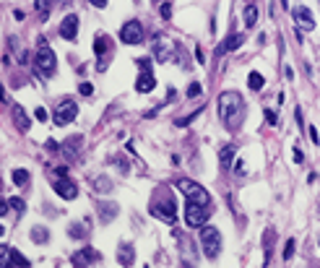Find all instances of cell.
<instances>
[{
	"instance_id": "1",
	"label": "cell",
	"mask_w": 320,
	"mask_h": 268,
	"mask_svg": "<svg viewBox=\"0 0 320 268\" xmlns=\"http://www.w3.org/2000/svg\"><path fill=\"white\" fill-rule=\"evenodd\" d=\"M219 115L226 128H237L245 120V101L237 91H224L219 97Z\"/></svg>"
},
{
	"instance_id": "2",
	"label": "cell",
	"mask_w": 320,
	"mask_h": 268,
	"mask_svg": "<svg viewBox=\"0 0 320 268\" xmlns=\"http://www.w3.org/2000/svg\"><path fill=\"white\" fill-rule=\"evenodd\" d=\"M177 190H180L188 201H195V203H206V206H211V196H208V190L200 188L195 180H188V177L177 180Z\"/></svg>"
},
{
	"instance_id": "3",
	"label": "cell",
	"mask_w": 320,
	"mask_h": 268,
	"mask_svg": "<svg viewBox=\"0 0 320 268\" xmlns=\"http://www.w3.org/2000/svg\"><path fill=\"white\" fill-rule=\"evenodd\" d=\"M34 66H36V70H39V76H44V78H50L52 73H55V68H58V60H55V52H52V47H47L44 42L39 44V47H36Z\"/></svg>"
},
{
	"instance_id": "4",
	"label": "cell",
	"mask_w": 320,
	"mask_h": 268,
	"mask_svg": "<svg viewBox=\"0 0 320 268\" xmlns=\"http://www.w3.org/2000/svg\"><path fill=\"white\" fill-rule=\"evenodd\" d=\"M208 214H211V206L188 201V206H185V221H188V227H203L206 221H208Z\"/></svg>"
},
{
	"instance_id": "5",
	"label": "cell",
	"mask_w": 320,
	"mask_h": 268,
	"mask_svg": "<svg viewBox=\"0 0 320 268\" xmlns=\"http://www.w3.org/2000/svg\"><path fill=\"white\" fill-rule=\"evenodd\" d=\"M200 242H203V250L208 258H216L219 253H222V234H219L216 227H206L200 229Z\"/></svg>"
},
{
	"instance_id": "6",
	"label": "cell",
	"mask_w": 320,
	"mask_h": 268,
	"mask_svg": "<svg viewBox=\"0 0 320 268\" xmlns=\"http://www.w3.org/2000/svg\"><path fill=\"white\" fill-rule=\"evenodd\" d=\"M78 115V104L73 99H63L58 109H55V125H60V128H65L68 123H73Z\"/></svg>"
},
{
	"instance_id": "7",
	"label": "cell",
	"mask_w": 320,
	"mask_h": 268,
	"mask_svg": "<svg viewBox=\"0 0 320 268\" xmlns=\"http://www.w3.org/2000/svg\"><path fill=\"white\" fill-rule=\"evenodd\" d=\"M120 39L125 44H141L143 42V26L138 21H128L120 29Z\"/></svg>"
},
{
	"instance_id": "8",
	"label": "cell",
	"mask_w": 320,
	"mask_h": 268,
	"mask_svg": "<svg viewBox=\"0 0 320 268\" xmlns=\"http://www.w3.org/2000/svg\"><path fill=\"white\" fill-rule=\"evenodd\" d=\"M291 13H294V24H297L299 32H313V29H315V16L310 13V8L297 5Z\"/></svg>"
},
{
	"instance_id": "9",
	"label": "cell",
	"mask_w": 320,
	"mask_h": 268,
	"mask_svg": "<svg viewBox=\"0 0 320 268\" xmlns=\"http://www.w3.org/2000/svg\"><path fill=\"white\" fill-rule=\"evenodd\" d=\"M55 193H58L60 198H65V201H73L78 196V188H76V182H73V180L58 177V180H55Z\"/></svg>"
},
{
	"instance_id": "10",
	"label": "cell",
	"mask_w": 320,
	"mask_h": 268,
	"mask_svg": "<svg viewBox=\"0 0 320 268\" xmlns=\"http://www.w3.org/2000/svg\"><path fill=\"white\" fill-rule=\"evenodd\" d=\"M60 36H63V39H76V36H78V16H65V18H63V24H60Z\"/></svg>"
},
{
	"instance_id": "11",
	"label": "cell",
	"mask_w": 320,
	"mask_h": 268,
	"mask_svg": "<svg viewBox=\"0 0 320 268\" xmlns=\"http://www.w3.org/2000/svg\"><path fill=\"white\" fill-rule=\"evenodd\" d=\"M151 214L164 219L167 224H175V201L169 198V203H157V206L151 208Z\"/></svg>"
},
{
	"instance_id": "12",
	"label": "cell",
	"mask_w": 320,
	"mask_h": 268,
	"mask_svg": "<svg viewBox=\"0 0 320 268\" xmlns=\"http://www.w3.org/2000/svg\"><path fill=\"white\" fill-rule=\"evenodd\" d=\"M169 55H172V42L167 36H157L154 39V58L159 63H164V60H169Z\"/></svg>"
},
{
	"instance_id": "13",
	"label": "cell",
	"mask_w": 320,
	"mask_h": 268,
	"mask_svg": "<svg viewBox=\"0 0 320 268\" xmlns=\"http://www.w3.org/2000/svg\"><path fill=\"white\" fill-rule=\"evenodd\" d=\"M99 261V253L94 250V247H84V250H78L76 255H73V266H91Z\"/></svg>"
},
{
	"instance_id": "14",
	"label": "cell",
	"mask_w": 320,
	"mask_h": 268,
	"mask_svg": "<svg viewBox=\"0 0 320 268\" xmlns=\"http://www.w3.org/2000/svg\"><path fill=\"white\" fill-rule=\"evenodd\" d=\"M96 214H99V221H112L117 214H120V208H117V203H99L96 206Z\"/></svg>"
},
{
	"instance_id": "15",
	"label": "cell",
	"mask_w": 320,
	"mask_h": 268,
	"mask_svg": "<svg viewBox=\"0 0 320 268\" xmlns=\"http://www.w3.org/2000/svg\"><path fill=\"white\" fill-rule=\"evenodd\" d=\"M154 86H157V81H154L151 70H141L138 81H135V91H141V94H146V91H154Z\"/></svg>"
},
{
	"instance_id": "16",
	"label": "cell",
	"mask_w": 320,
	"mask_h": 268,
	"mask_svg": "<svg viewBox=\"0 0 320 268\" xmlns=\"http://www.w3.org/2000/svg\"><path fill=\"white\" fill-rule=\"evenodd\" d=\"M11 115H13V123L18 131H29V115L21 109V104H11Z\"/></svg>"
},
{
	"instance_id": "17",
	"label": "cell",
	"mask_w": 320,
	"mask_h": 268,
	"mask_svg": "<svg viewBox=\"0 0 320 268\" xmlns=\"http://www.w3.org/2000/svg\"><path fill=\"white\" fill-rule=\"evenodd\" d=\"M234 156H237V151H234V146H229V143L219 149V164H222V169H232Z\"/></svg>"
},
{
	"instance_id": "18",
	"label": "cell",
	"mask_w": 320,
	"mask_h": 268,
	"mask_svg": "<svg viewBox=\"0 0 320 268\" xmlns=\"http://www.w3.org/2000/svg\"><path fill=\"white\" fill-rule=\"evenodd\" d=\"M242 42H245V36H242V34H229V36H226V39H224V44H222V47L216 50V55H224V52H229V50H237Z\"/></svg>"
},
{
	"instance_id": "19",
	"label": "cell",
	"mask_w": 320,
	"mask_h": 268,
	"mask_svg": "<svg viewBox=\"0 0 320 268\" xmlns=\"http://www.w3.org/2000/svg\"><path fill=\"white\" fill-rule=\"evenodd\" d=\"M86 232H89V221H86V219L81 221V224H70V229H68V234H70L73 239H84Z\"/></svg>"
},
{
	"instance_id": "20",
	"label": "cell",
	"mask_w": 320,
	"mask_h": 268,
	"mask_svg": "<svg viewBox=\"0 0 320 268\" xmlns=\"http://www.w3.org/2000/svg\"><path fill=\"white\" fill-rule=\"evenodd\" d=\"M3 266H29V261H26L18 250H8V258L3 261Z\"/></svg>"
},
{
	"instance_id": "21",
	"label": "cell",
	"mask_w": 320,
	"mask_h": 268,
	"mask_svg": "<svg viewBox=\"0 0 320 268\" xmlns=\"http://www.w3.org/2000/svg\"><path fill=\"white\" fill-rule=\"evenodd\" d=\"M258 24V8H255V3H250L248 8H245V26H253Z\"/></svg>"
},
{
	"instance_id": "22",
	"label": "cell",
	"mask_w": 320,
	"mask_h": 268,
	"mask_svg": "<svg viewBox=\"0 0 320 268\" xmlns=\"http://www.w3.org/2000/svg\"><path fill=\"white\" fill-rule=\"evenodd\" d=\"M117 261H120L123 266H130V263L135 261V258H133V247H130V245H123V247H120V255H117Z\"/></svg>"
},
{
	"instance_id": "23",
	"label": "cell",
	"mask_w": 320,
	"mask_h": 268,
	"mask_svg": "<svg viewBox=\"0 0 320 268\" xmlns=\"http://www.w3.org/2000/svg\"><path fill=\"white\" fill-rule=\"evenodd\" d=\"M32 239H34L36 245H42V242H47V239H50V232L44 227H34L32 229Z\"/></svg>"
},
{
	"instance_id": "24",
	"label": "cell",
	"mask_w": 320,
	"mask_h": 268,
	"mask_svg": "<svg viewBox=\"0 0 320 268\" xmlns=\"http://www.w3.org/2000/svg\"><path fill=\"white\" fill-rule=\"evenodd\" d=\"M94 190L96 193H109V190H112V180L104 177V174H102V177H96L94 180Z\"/></svg>"
},
{
	"instance_id": "25",
	"label": "cell",
	"mask_w": 320,
	"mask_h": 268,
	"mask_svg": "<svg viewBox=\"0 0 320 268\" xmlns=\"http://www.w3.org/2000/svg\"><path fill=\"white\" fill-rule=\"evenodd\" d=\"M248 86H250L253 91H260V89H263V76H260V73H250Z\"/></svg>"
},
{
	"instance_id": "26",
	"label": "cell",
	"mask_w": 320,
	"mask_h": 268,
	"mask_svg": "<svg viewBox=\"0 0 320 268\" xmlns=\"http://www.w3.org/2000/svg\"><path fill=\"white\" fill-rule=\"evenodd\" d=\"M11 177H13L16 185H26V182H29V172H26V169H13Z\"/></svg>"
},
{
	"instance_id": "27",
	"label": "cell",
	"mask_w": 320,
	"mask_h": 268,
	"mask_svg": "<svg viewBox=\"0 0 320 268\" xmlns=\"http://www.w3.org/2000/svg\"><path fill=\"white\" fill-rule=\"evenodd\" d=\"M107 44H109V36H96V42H94V52H96V55H104Z\"/></svg>"
},
{
	"instance_id": "28",
	"label": "cell",
	"mask_w": 320,
	"mask_h": 268,
	"mask_svg": "<svg viewBox=\"0 0 320 268\" xmlns=\"http://www.w3.org/2000/svg\"><path fill=\"white\" fill-rule=\"evenodd\" d=\"M8 203H11L13 211H24V208H26V203H24L21 198H8Z\"/></svg>"
},
{
	"instance_id": "29",
	"label": "cell",
	"mask_w": 320,
	"mask_h": 268,
	"mask_svg": "<svg viewBox=\"0 0 320 268\" xmlns=\"http://www.w3.org/2000/svg\"><path fill=\"white\" fill-rule=\"evenodd\" d=\"M78 91H81V94H84V97H91V94H94V86H91L89 81H84V84L78 86Z\"/></svg>"
},
{
	"instance_id": "30",
	"label": "cell",
	"mask_w": 320,
	"mask_h": 268,
	"mask_svg": "<svg viewBox=\"0 0 320 268\" xmlns=\"http://www.w3.org/2000/svg\"><path fill=\"white\" fill-rule=\"evenodd\" d=\"M291 253H294V239H289V242H287V250H284V261H289V258H291Z\"/></svg>"
},
{
	"instance_id": "31",
	"label": "cell",
	"mask_w": 320,
	"mask_h": 268,
	"mask_svg": "<svg viewBox=\"0 0 320 268\" xmlns=\"http://www.w3.org/2000/svg\"><path fill=\"white\" fill-rule=\"evenodd\" d=\"M161 18H167V21L172 18V5H169V3H164V5H161Z\"/></svg>"
},
{
	"instance_id": "32",
	"label": "cell",
	"mask_w": 320,
	"mask_h": 268,
	"mask_svg": "<svg viewBox=\"0 0 320 268\" xmlns=\"http://www.w3.org/2000/svg\"><path fill=\"white\" fill-rule=\"evenodd\" d=\"M266 123H268V125H276V123H279V117L273 115L271 109H266Z\"/></svg>"
},
{
	"instance_id": "33",
	"label": "cell",
	"mask_w": 320,
	"mask_h": 268,
	"mask_svg": "<svg viewBox=\"0 0 320 268\" xmlns=\"http://www.w3.org/2000/svg\"><path fill=\"white\" fill-rule=\"evenodd\" d=\"M135 63H138V68H141V70H149V68H151L149 58H141V60H135Z\"/></svg>"
},
{
	"instance_id": "34",
	"label": "cell",
	"mask_w": 320,
	"mask_h": 268,
	"mask_svg": "<svg viewBox=\"0 0 320 268\" xmlns=\"http://www.w3.org/2000/svg\"><path fill=\"white\" fill-rule=\"evenodd\" d=\"M50 115H47V109H44V107H39V109H36V120H42V123H44V120H47Z\"/></svg>"
},
{
	"instance_id": "35",
	"label": "cell",
	"mask_w": 320,
	"mask_h": 268,
	"mask_svg": "<svg viewBox=\"0 0 320 268\" xmlns=\"http://www.w3.org/2000/svg\"><path fill=\"white\" fill-rule=\"evenodd\" d=\"M36 8H39V11H44V13H47V8H50V0H36Z\"/></svg>"
},
{
	"instance_id": "36",
	"label": "cell",
	"mask_w": 320,
	"mask_h": 268,
	"mask_svg": "<svg viewBox=\"0 0 320 268\" xmlns=\"http://www.w3.org/2000/svg\"><path fill=\"white\" fill-rule=\"evenodd\" d=\"M198 94H200V86L198 84H193V86L188 89V97H198Z\"/></svg>"
},
{
	"instance_id": "37",
	"label": "cell",
	"mask_w": 320,
	"mask_h": 268,
	"mask_svg": "<svg viewBox=\"0 0 320 268\" xmlns=\"http://www.w3.org/2000/svg\"><path fill=\"white\" fill-rule=\"evenodd\" d=\"M310 138H313V143H315V146L320 143V135H318V131H315V128H310Z\"/></svg>"
},
{
	"instance_id": "38",
	"label": "cell",
	"mask_w": 320,
	"mask_h": 268,
	"mask_svg": "<svg viewBox=\"0 0 320 268\" xmlns=\"http://www.w3.org/2000/svg\"><path fill=\"white\" fill-rule=\"evenodd\" d=\"M234 172H237V174H245V162H237V164H234Z\"/></svg>"
},
{
	"instance_id": "39",
	"label": "cell",
	"mask_w": 320,
	"mask_h": 268,
	"mask_svg": "<svg viewBox=\"0 0 320 268\" xmlns=\"http://www.w3.org/2000/svg\"><path fill=\"white\" fill-rule=\"evenodd\" d=\"M55 172H58V177H68V167H58Z\"/></svg>"
},
{
	"instance_id": "40",
	"label": "cell",
	"mask_w": 320,
	"mask_h": 268,
	"mask_svg": "<svg viewBox=\"0 0 320 268\" xmlns=\"http://www.w3.org/2000/svg\"><path fill=\"white\" fill-rule=\"evenodd\" d=\"M89 3H91V5H96V8H104V5H107V0H89Z\"/></svg>"
},
{
	"instance_id": "41",
	"label": "cell",
	"mask_w": 320,
	"mask_h": 268,
	"mask_svg": "<svg viewBox=\"0 0 320 268\" xmlns=\"http://www.w3.org/2000/svg\"><path fill=\"white\" fill-rule=\"evenodd\" d=\"M47 149H50V151H58V143H55L52 138H50V141H47Z\"/></svg>"
},
{
	"instance_id": "42",
	"label": "cell",
	"mask_w": 320,
	"mask_h": 268,
	"mask_svg": "<svg viewBox=\"0 0 320 268\" xmlns=\"http://www.w3.org/2000/svg\"><path fill=\"white\" fill-rule=\"evenodd\" d=\"M305 159V156H302V151H299V149H294V162H302Z\"/></svg>"
},
{
	"instance_id": "43",
	"label": "cell",
	"mask_w": 320,
	"mask_h": 268,
	"mask_svg": "<svg viewBox=\"0 0 320 268\" xmlns=\"http://www.w3.org/2000/svg\"><path fill=\"white\" fill-rule=\"evenodd\" d=\"M151 3H164V0H151Z\"/></svg>"
},
{
	"instance_id": "44",
	"label": "cell",
	"mask_w": 320,
	"mask_h": 268,
	"mask_svg": "<svg viewBox=\"0 0 320 268\" xmlns=\"http://www.w3.org/2000/svg\"><path fill=\"white\" fill-rule=\"evenodd\" d=\"M318 214H320V211H318Z\"/></svg>"
}]
</instances>
